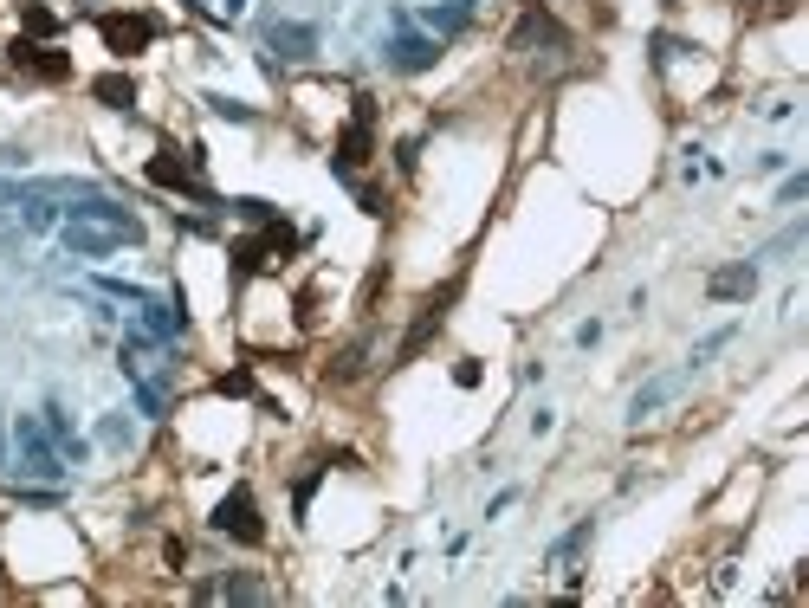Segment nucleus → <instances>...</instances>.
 <instances>
[{
    "mask_svg": "<svg viewBox=\"0 0 809 608\" xmlns=\"http://www.w3.org/2000/svg\"><path fill=\"white\" fill-rule=\"evenodd\" d=\"M324 376H331V382H356V376H363V343H350V350H337V363L324 369Z\"/></svg>",
    "mask_w": 809,
    "mask_h": 608,
    "instance_id": "6ab92c4d",
    "label": "nucleus"
},
{
    "mask_svg": "<svg viewBox=\"0 0 809 608\" xmlns=\"http://www.w3.org/2000/svg\"><path fill=\"white\" fill-rule=\"evenodd\" d=\"M369 156H376V98H356V104H350L344 136H337V156H331V169L350 182V175L363 169Z\"/></svg>",
    "mask_w": 809,
    "mask_h": 608,
    "instance_id": "f257e3e1",
    "label": "nucleus"
},
{
    "mask_svg": "<svg viewBox=\"0 0 809 608\" xmlns=\"http://www.w3.org/2000/svg\"><path fill=\"white\" fill-rule=\"evenodd\" d=\"M46 427H52V434H59V447H65V460H85V440H78V434H72V421H65V408H59V402H52V408H46Z\"/></svg>",
    "mask_w": 809,
    "mask_h": 608,
    "instance_id": "f3484780",
    "label": "nucleus"
},
{
    "mask_svg": "<svg viewBox=\"0 0 809 608\" xmlns=\"http://www.w3.org/2000/svg\"><path fill=\"white\" fill-rule=\"evenodd\" d=\"M790 7H797V0H771V13H790Z\"/></svg>",
    "mask_w": 809,
    "mask_h": 608,
    "instance_id": "c756f323",
    "label": "nucleus"
},
{
    "mask_svg": "<svg viewBox=\"0 0 809 608\" xmlns=\"http://www.w3.org/2000/svg\"><path fill=\"white\" fill-rule=\"evenodd\" d=\"M356 201H363V214H382V207H389V195H382V188H356Z\"/></svg>",
    "mask_w": 809,
    "mask_h": 608,
    "instance_id": "c85d7f7f",
    "label": "nucleus"
},
{
    "mask_svg": "<svg viewBox=\"0 0 809 608\" xmlns=\"http://www.w3.org/2000/svg\"><path fill=\"white\" fill-rule=\"evenodd\" d=\"M208 104H214V110H221V117H227V123H246V117H253V110H246V104H233V98H208Z\"/></svg>",
    "mask_w": 809,
    "mask_h": 608,
    "instance_id": "bb28decb",
    "label": "nucleus"
},
{
    "mask_svg": "<svg viewBox=\"0 0 809 608\" xmlns=\"http://www.w3.org/2000/svg\"><path fill=\"white\" fill-rule=\"evenodd\" d=\"M214 596H227V602H266V583H259V576H227V583H214Z\"/></svg>",
    "mask_w": 809,
    "mask_h": 608,
    "instance_id": "a211bd4d",
    "label": "nucleus"
},
{
    "mask_svg": "<svg viewBox=\"0 0 809 608\" xmlns=\"http://www.w3.org/2000/svg\"><path fill=\"white\" fill-rule=\"evenodd\" d=\"M59 246H65L72 259H104V253H117V246H130V240H123L117 227H98V220H65V227H59Z\"/></svg>",
    "mask_w": 809,
    "mask_h": 608,
    "instance_id": "0eeeda50",
    "label": "nucleus"
},
{
    "mask_svg": "<svg viewBox=\"0 0 809 608\" xmlns=\"http://www.w3.org/2000/svg\"><path fill=\"white\" fill-rule=\"evenodd\" d=\"M149 182L175 188V195H195V201H214L208 188H201V169H195V162H182L175 149H156V156H149Z\"/></svg>",
    "mask_w": 809,
    "mask_h": 608,
    "instance_id": "6e6552de",
    "label": "nucleus"
},
{
    "mask_svg": "<svg viewBox=\"0 0 809 608\" xmlns=\"http://www.w3.org/2000/svg\"><path fill=\"white\" fill-rule=\"evenodd\" d=\"M98 33L117 59H136V52L156 39V20H149V13H98Z\"/></svg>",
    "mask_w": 809,
    "mask_h": 608,
    "instance_id": "20e7f679",
    "label": "nucleus"
},
{
    "mask_svg": "<svg viewBox=\"0 0 809 608\" xmlns=\"http://www.w3.org/2000/svg\"><path fill=\"white\" fill-rule=\"evenodd\" d=\"M428 26H434V33H460V26H466V7H428Z\"/></svg>",
    "mask_w": 809,
    "mask_h": 608,
    "instance_id": "412c9836",
    "label": "nucleus"
},
{
    "mask_svg": "<svg viewBox=\"0 0 809 608\" xmlns=\"http://www.w3.org/2000/svg\"><path fill=\"white\" fill-rule=\"evenodd\" d=\"M583 544H589V524H577V531H570V537H564V544H557V550H551V563H570V557H577V550H583Z\"/></svg>",
    "mask_w": 809,
    "mask_h": 608,
    "instance_id": "b1692460",
    "label": "nucleus"
},
{
    "mask_svg": "<svg viewBox=\"0 0 809 608\" xmlns=\"http://www.w3.org/2000/svg\"><path fill=\"white\" fill-rule=\"evenodd\" d=\"M266 259H272L266 233H259V240H233V285H246V279H253L259 266H266Z\"/></svg>",
    "mask_w": 809,
    "mask_h": 608,
    "instance_id": "2eb2a0df",
    "label": "nucleus"
},
{
    "mask_svg": "<svg viewBox=\"0 0 809 608\" xmlns=\"http://www.w3.org/2000/svg\"><path fill=\"white\" fill-rule=\"evenodd\" d=\"M454 298H460V279H447L441 292H428V298H421V317L408 324V337H402V350H395V363H415V356L428 350V337L447 324V304H454Z\"/></svg>",
    "mask_w": 809,
    "mask_h": 608,
    "instance_id": "7ed1b4c3",
    "label": "nucleus"
},
{
    "mask_svg": "<svg viewBox=\"0 0 809 608\" xmlns=\"http://www.w3.org/2000/svg\"><path fill=\"white\" fill-rule=\"evenodd\" d=\"M266 46L279 52V59H311V52H318V26H292V20H285V26L266 33Z\"/></svg>",
    "mask_w": 809,
    "mask_h": 608,
    "instance_id": "f8f14e48",
    "label": "nucleus"
},
{
    "mask_svg": "<svg viewBox=\"0 0 809 608\" xmlns=\"http://www.w3.org/2000/svg\"><path fill=\"white\" fill-rule=\"evenodd\" d=\"M803 195H809V175H790V182L777 188V201H784V207H790V201H803Z\"/></svg>",
    "mask_w": 809,
    "mask_h": 608,
    "instance_id": "a878e982",
    "label": "nucleus"
},
{
    "mask_svg": "<svg viewBox=\"0 0 809 608\" xmlns=\"http://www.w3.org/2000/svg\"><path fill=\"white\" fill-rule=\"evenodd\" d=\"M91 98H98L104 110H136V78L104 72V78H91Z\"/></svg>",
    "mask_w": 809,
    "mask_h": 608,
    "instance_id": "ddd939ff",
    "label": "nucleus"
},
{
    "mask_svg": "<svg viewBox=\"0 0 809 608\" xmlns=\"http://www.w3.org/2000/svg\"><path fill=\"white\" fill-rule=\"evenodd\" d=\"M706 292H712V298H725V304L751 298V292H758V266H719V272L706 279Z\"/></svg>",
    "mask_w": 809,
    "mask_h": 608,
    "instance_id": "9b49d317",
    "label": "nucleus"
},
{
    "mask_svg": "<svg viewBox=\"0 0 809 608\" xmlns=\"http://www.w3.org/2000/svg\"><path fill=\"white\" fill-rule=\"evenodd\" d=\"M26 227H33V233H46V227H52V207H39V201H26Z\"/></svg>",
    "mask_w": 809,
    "mask_h": 608,
    "instance_id": "cd10ccee",
    "label": "nucleus"
},
{
    "mask_svg": "<svg viewBox=\"0 0 809 608\" xmlns=\"http://www.w3.org/2000/svg\"><path fill=\"white\" fill-rule=\"evenodd\" d=\"M803 233H809L803 220H797V227H784V233H777L771 246H764V259H777V253H790V246H803Z\"/></svg>",
    "mask_w": 809,
    "mask_h": 608,
    "instance_id": "4be33fe9",
    "label": "nucleus"
},
{
    "mask_svg": "<svg viewBox=\"0 0 809 608\" xmlns=\"http://www.w3.org/2000/svg\"><path fill=\"white\" fill-rule=\"evenodd\" d=\"M214 531L233 537V544H266V518H259L253 486H233L221 505H214Z\"/></svg>",
    "mask_w": 809,
    "mask_h": 608,
    "instance_id": "f03ea898",
    "label": "nucleus"
},
{
    "mask_svg": "<svg viewBox=\"0 0 809 608\" xmlns=\"http://www.w3.org/2000/svg\"><path fill=\"white\" fill-rule=\"evenodd\" d=\"M20 473H33V479H65V453H52L46 427H39L33 414H20Z\"/></svg>",
    "mask_w": 809,
    "mask_h": 608,
    "instance_id": "39448f33",
    "label": "nucleus"
},
{
    "mask_svg": "<svg viewBox=\"0 0 809 608\" xmlns=\"http://www.w3.org/2000/svg\"><path fill=\"white\" fill-rule=\"evenodd\" d=\"M0 466H7V434H0Z\"/></svg>",
    "mask_w": 809,
    "mask_h": 608,
    "instance_id": "7c9ffc66",
    "label": "nucleus"
},
{
    "mask_svg": "<svg viewBox=\"0 0 809 608\" xmlns=\"http://www.w3.org/2000/svg\"><path fill=\"white\" fill-rule=\"evenodd\" d=\"M7 59L20 65V72H33V78H46V85H65V78H72V59H65V52H52L46 39H13L7 46Z\"/></svg>",
    "mask_w": 809,
    "mask_h": 608,
    "instance_id": "423d86ee",
    "label": "nucleus"
},
{
    "mask_svg": "<svg viewBox=\"0 0 809 608\" xmlns=\"http://www.w3.org/2000/svg\"><path fill=\"white\" fill-rule=\"evenodd\" d=\"M318 479H324V466H311V473H305V479L292 486V511H305V505H311V492H318Z\"/></svg>",
    "mask_w": 809,
    "mask_h": 608,
    "instance_id": "5701e85b",
    "label": "nucleus"
},
{
    "mask_svg": "<svg viewBox=\"0 0 809 608\" xmlns=\"http://www.w3.org/2000/svg\"><path fill=\"white\" fill-rule=\"evenodd\" d=\"M434 59H441V39H428V33H395L389 39V65H395V72H408V78L428 72Z\"/></svg>",
    "mask_w": 809,
    "mask_h": 608,
    "instance_id": "9d476101",
    "label": "nucleus"
},
{
    "mask_svg": "<svg viewBox=\"0 0 809 608\" xmlns=\"http://www.w3.org/2000/svg\"><path fill=\"white\" fill-rule=\"evenodd\" d=\"M214 395H253V369H227V376H214Z\"/></svg>",
    "mask_w": 809,
    "mask_h": 608,
    "instance_id": "aec40b11",
    "label": "nucleus"
},
{
    "mask_svg": "<svg viewBox=\"0 0 809 608\" xmlns=\"http://www.w3.org/2000/svg\"><path fill=\"white\" fill-rule=\"evenodd\" d=\"M20 33L26 39H52V33H59V13L39 7V0H26V7H20Z\"/></svg>",
    "mask_w": 809,
    "mask_h": 608,
    "instance_id": "dca6fc26",
    "label": "nucleus"
},
{
    "mask_svg": "<svg viewBox=\"0 0 809 608\" xmlns=\"http://www.w3.org/2000/svg\"><path fill=\"white\" fill-rule=\"evenodd\" d=\"M680 382H687V376H661V382H648V389H641L635 402H628V421H648V414L661 408V402H674V395H680Z\"/></svg>",
    "mask_w": 809,
    "mask_h": 608,
    "instance_id": "4468645a",
    "label": "nucleus"
},
{
    "mask_svg": "<svg viewBox=\"0 0 809 608\" xmlns=\"http://www.w3.org/2000/svg\"><path fill=\"white\" fill-rule=\"evenodd\" d=\"M240 7H246V0H227V13H240Z\"/></svg>",
    "mask_w": 809,
    "mask_h": 608,
    "instance_id": "2f4dec72",
    "label": "nucleus"
},
{
    "mask_svg": "<svg viewBox=\"0 0 809 608\" xmlns=\"http://www.w3.org/2000/svg\"><path fill=\"white\" fill-rule=\"evenodd\" d=\"M531 46H564V26H557L538 0H531V7L518 13V26H512V52H531Z\"/></svg>",
    "mask_w": 809,
    "mask_h": 608,
    "instance_id": "1a4fd4ad",
    "label": "nucleus"
},
{
    "mask_svg": "<svg viewBox=\"0 0 809 608\" xmlns=\"http://www.w3.org/2000/svg\"><path fill=\"white\" fill-rule=\"evenodd\" d=\"M233 214H240V220H259V227H266V220H272V201H233Z\"/></svg>",
    "mask_w": 809,
    "mask_h": 608,
    "instance_id": "393cba45",
    "label": "nucleus"
}]
</instances>
